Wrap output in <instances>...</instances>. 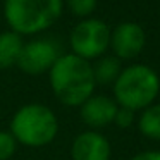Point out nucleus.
<instances>
[{
  "label": "nucleus",
  "mask_w": 160,
  "mask_h": 160,
  "mask_svg": "<svg viewBox=\"0 0 160 160\" xmlns=\"http://www.w3.org/2000/svg\"><path fill=\"white\" fill-rule=\"evenodd\" d=\"M52 93L66 107H81L95 95V78L91 62L74 55L62 53L48 71Z\"/></svg>",
  "instance_id": "f257e3e1"
},
{
  "label": "nucleus",
  "mask_w": 160,
  "mask_h": 160,
  "mask_svg": "<svg viewBox=\"0 0 160 160\" xmlns=\"http://www.w3.org/2000/svg\"><path fill=\"white\" fill-rule=\"evenodd\" d=\"M112 90V98L119 107L141 112L155 103L160 93V76L146 64H131L122 67Z\"/></svg>",
  "instance_id": "f03ea898"
},
{
  "label": "nucleus",
  "mask_w": 160,
  "mask_h": 160,
  "mask_svg": "<svg viewBox=\"0 0 160 160\" xmlns=\"http://www.w3.org/2000/svg\"><path fill=\"white\" fill-rule=\"evenodd\" d=\"M64 0H4V18L11 31L33 36L60 19Z\"/></svg>",
  "instance_id": "7ed1b4c3"
},
{
  "label": "nucleus",
  "mask_w": 160,
  "mask_h": 160,
  "mask_svg": "<svg viewBox=\"0 0 160 160\" xmlns=\"http://www.w3.org/2000/svg\"><path fill=\"white\" fill-rule=\"evenodd\" d=\"M9 131L18 145L28 148L47 146L59 134V119L55 112L43 103H26L14 112Z\"/></svg>",
  "instance_id": "20e7f679"
},
{
  "label": "nucleus",
  "mask_w": 160,
  "mask_h": 160,
  "mask_svg": "<svg viewBox=\"0 0 160 160\" xmlns=\"http://www.w3.org/2000/svg\"><path fill=\"white\" fill-rule=\"evenodd\" d=\"M71 50L74 55L88 60H97L110 48V28L105 21L97 18L81 19L72 28L69 36Z\"/></svg>",
  "instance_id": "39448f33"
},
{
  "label": "nucleus",
  "mask_w": 160,
  "mask_h": 160,
  "mask_svg": "<svg viewBox=\"0 0 160 160\" xmlns=\"http://www.w3.org/2000/svg\"><path fill=\"white\" fill-rule=\"evenodd\" d=\"M60 55L62 53L59 47L52 40H31L22 45L18 67L28 76H40V74L48 72Z\"/></svg>",
  "instance_id": "423d86ee"
},
{
  "label": "nucleus",
  "mask_w": 160,
  "mask_h": 160,
  "mask_svg": "<svg viewBox=\"0 0 160 160\" xmlns=\"http://www.w3.org/2000/svg\"><path fill=\"white\" fill-rule=\"evenodd\" d=\"M146 45V33L138 22L124 21L110 31L112 55L119 60H132L143 52Z\"/></svg>",
  "instance_id": "0eeeda50"
},
{
  "label": "nucleus",
  "mask_w": 160,
  "mask_h": 160,
  "mask_svg": "<svg viewBox=\"0 0 160 160\" xmlns=\"http://www.w3.org/2000/svg\"><path fill=\"white\" fill-rule=\"evenodd\" d=\"M110 141L100 131L86 129L72 139L71 145L72 160H110Z\"/></svg>",
  "instance_id": "6e6552de"
},
{
  "label": "nucleus",
  "mask_w": 160,
  "mask_h": 160,
  "mask_svg": "<svg viewBox=\"0 0 160 160\" xmlns=\"http://www.w3.org/2000/svg\"><path fill=\"white\" fill-rule=\"evenodd\" d=\"M119 105L107 95H91L79 107V117L93 131L114 124Z\"/></svg>",
  "instance_id": "1a4fd4ad"
},
{
  "label": "nucleus",
  "mask_w": 160,
  "mask_h": 160,
  "mask_svg": "<svg viewBox=\"0 0 160 160\" xmlns=\"http://www.w3.org/2000/svg\"><path fill=\"white\" fill-rule=\"evenodd\" d=\"M22 45H24L22 36L18 33L11 31V29L0 33V71L18 66Z\"/></svg>",
  "instance_id": "9d476101"
},
{
  "label": "nucleus",
  "mask_w": 160,
  "mask_h": 160,
  "mask_svg": "<svg viewBox=\"0 0 160 160\" xmlns=\"http://www.w3.org/2000/svg\"><path fill=\"white\" fill-rule=\"evenodd\" d=\"M122 60H119L115 55H102L100 59H97L91 64V69H93V78L95 83L102 84V86H108L117 81L119 74L122 71Z\"/></svg>",
  "instance_id": "9b49d317"
},
{
  "label": "nucleus",
  "mask_w": 160,
  "mask_h": 160,
  "mask_svg": "<svg viewBox=\"0 0 160 160\" xmlns=\"http://www.w3.org/2000/svg\"><path fill=\"white\" fill-rule=\"evenodd\" d=\"M136 122L139 132L145 138L152 141H160V102H155L145 110H141Z\"/></svg>",
  "instance_id": "f8f14e48"
},
{
  "label": "nucleus",
  "mask_w": 160,
  "mask_h": 160,
  "mask_svg": "<svg viewBox=\"0 0 160 160\" xmlns=\"http://www.w3.org/2000/svg\"><path fill=\"white\" fill-rule=\"evenodd\" d=\"M97 4H98V0H67L69 11L81 19L90 18L95 12V9H97Z\"/></svg>",
  "instance_id": "ddd939ff"
},
{
  "label": "nucleus",
  "mask_w": 160,
  "mask_h": 160,
  "mask_svg": "<svg viewBox=\"0 0 160 160\" xmlns=\"http://www.w3.org/2000/svg\"><path fill=\"white\" fill-rule=\"evenodd\" d=\"M18 150V141L11 131H0V160H11Z\"/></svg>",
  "instance_id": "4468645a"
},
{
  "label": "nucleus",
  "mask_w": 160,
  "mask_h": 160,
  "mask_svg": "<svg viewBox=\"0 0 160 160\" xmlns=\"http://www.w3.org/2000/svg\"><path fill=\"white\" fill-rule=\"evenodd\" d=\"M134 122H136V112L134 110H129V108H124V107L117 108V114H115V119H114V124L117 128L128 129Z\"/></svg>",
  "instance_id": "2eb2a0df"
},
{
  "label": "nucleus",
  "mask_w": 160,
  "mask_h": 160,
  "mask_svg": "<svg viewBox=\"0 0 160 160\" xmlns=\"http://www.w3.org/2000/svg\"><path fill=\"white\" fill-rule=\"evenodd\" d=\"M131 160H160V150H145V152H139Z\"/></svg>",
  "instance_id": "dca6fc26"
}]
</instances>
